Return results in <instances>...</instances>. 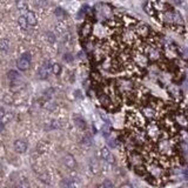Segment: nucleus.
Masks as SVG:
<instances>
[{
  "instance_id": "22",
  "label": "nucleus",
  "mask_w": 188,
  "mask_h": 188,
  "mask_svg": "<svg viewBox=\"0 0 188 188\" xmlns=\"http://www.w3.org/2000/svg\"><path fill=\"white\" fill-rule=\"evenodd\" d=\"M72 59H73V58H71L70 54H66V56H65V60H67V61H71Z\"/></svg>"
},
{
  "instance_id": "13",
  "label": "nucleus",
  "mask_w": 188,
  "mask_h": 188,
  "mask_svg": "<svg viewBox=\"0 0 188 188\" xmlns=\"http://www.w3.org/2000/svg\"><path fill=\"white\" fill-rule=\"evenodd\" d=\"M54 14L56 16V18H59V19L66 18V13H65V11H64L62 8H56V12H54Z\"/></svg>"
},
{
  "instance_id": "6",
  "label": "nucleus",
  "mask_w": 188,
  "mask_h": 188,
  "mask_svg": "<svg viewBox=\"0 0 188 188\" xmlns=\"http://www.w3.org/2000/svg\"><path fill=\"white\" fill-rule=\"evenodd\" d=\"M80 33H81V37L82 38H88L91 36V33H92V25L90 22H85L82 25V27H81Z\"/></svg>"
},
{
  "instance_id": "9",
  "label": "nucleus",
  "mask_w": 188,
  "mask_h": 188,
  "mask_svg": "<svg viewBox=\"0 0 188 188\" xmlns=\"http://www.w3.org/2000/svg\"><path fill=\"white\" fill-rule=\"evenodd\" d=\"M26 18H27V21H28V25H30V26H36V25H37V17H36V14H34L33 12L27 11Z\"/></svg>"
},
{
  "instance_id": "16",
  "label": "nucleus",
  "mask_w": 188,
  "mask_h": 188,
  "mask_svg": "<svg viewBox=\"0 0 188 188\" xmlns=\"http://www.w3.org/2000/svg\"><path fill=\"white\" fill-rule=\"evenodd\" d=\"M47 39H48V41H50V42H54V41H56L54 34H52L51 32H48V33H47Z\"/></svg>"
},
{
  "instance_id": "4",
  "label": "nucleus",
  "mask_w": 188,
  "mask_h": 188,
  "mask_svg": "<svg viewBox=\"0 0 188 188\" xmlns=\"http://www.w3.org/2000/svg\"><path fill=\"white\" fill-rule=\"evenodd\" d=\"M64 164L67 168L70 169H75L76 168V161H75L74 156L71 154H67L64 156Z\"/></svg>"
},
{
  "instance_id": "3",
  "label": "nucleus",
  "mask_w": 188,
  "mask_h": 188,
  "mask_svg": "<svg viewBox=\"0 0 188 188\" xmlns=\"http://www.w3.org/2000/svg\"><path fill=\"white\" fill-rule=\"evenodd\" d=\"M30 66H31V60L26 59L25 56H21V58L18 59V61H17V67H18L20 71H27V70L30 68Z\"/></svg>"
},
{
  "instance_id": "14",
  "label": "nucleus",
  "mask_w": 188,
  "mask_h": 188,
  "mask_svg": "<svg viewBox=\"0 0 188 188\" xmlns=\"http://www.w3.org/2000/svg\"><path fill=\"white\" fill-rule=\"evenodd\" d=\"M52 72H53V74L59 75L60 73H61V66H60L59 64H54V65H52Z\"/></svg>"
},
{
  "instance_id": "7",
  "label": "nucleus",
  "mask_w": 188,
  "mask_h": 188,
  "mask_svg": "<svg viewBox=\"0 0 188 188\" xmlns=\"http://www.w3.org/2000/svg\"><path fill=\"white\" fill-rule=\"evenodd\" d=\"M7 78L11 81L12 85H17L18 81L20 80V74H19L17 71H10L8 74H7Z\"/></svg>"
},
{
  "instance_id": "8",
  "label": "nucleus",
  "mask_w": 188,
  "mask_h": 188,
  "mask_svg": "<svg viewBox=\"0 0 188 188\" xmlns=\"http://www.w3.org/2000/svg\"><path fill=\"white\" fill-rule=\"evenodd\" d=\"M74 122L76 125V127H79L80 130H86V127H87L85 119L81 118L80 115H74Z\"/></svg>"
},
{
  "instance_id": "23",
  "label": "nucleus",
  "mask_w": 188,
  "mask_h": 188,
  "mask_svg": "<svg viewBox=\"0 0 188 188\" xmlns=\"http://www.w3.org/2000/svg\"><path fill=\"white\" fill-rule=\"evenodd\" d=\"M2 131H4V122L0 121V132H2Z\"/></svg>"
},
{
  "instance_id": "2",
  "label": "nucleus",
  "mask_w": 188,
  "mask_h": 188,
  "mask_svg": "<svg viewBox=\"0 0 188 188\" xmlns=\"http://www.w3.org/2000/svg\"><path fill=\"white\" fill-rule=\"evenodd\" d=\"M100 155H101V158H102L104 160H106L107 162L115 164V158H114V155L112 154V152L110 150V148L104 147V148L101 150V152H100Z\"/></svg>"
},
{
  "instance_id": "15",
  "label": "nucleus",
  "mask_w": 188,
  "mask_h": 188,
  "mask_svg": "<svg viewBox=\"0 0 188 188\" xmlns=\"http://www.w3.org/2000/svg\"><path fill=\"white\" fill-rule=\"evenodd\" d=\"M100 186H101V187H114L113 182H111L110 180H106V181H104V182H102Z\"/></svg>"
},
{
  "instance_id": "20",
  "label": "nucleus",
  "mask_w": 188,
  "mask_h": 188,
  "mask_svg": "<svg viewBox=\"0 0 188 188\" xmlns=\"http://www.w3.org/2000/svg\"><path fill=\"white\" fill-rule=\"evenodd\" d=\"M4 115H5V110L2 107H0V119L4 118Z\"/></svg>"
},
{
  "instance_id": "1",
  "label": "nucleus",
  "mask_w": 188,
  "mask_h": 188,
  "mask_svg": "<svg viewBox=\"0 0 188 188\" xmlns=\"http://www.w3.org/2000/svg\"><path fill=\"white\" fill-rule=\"evenodd\" d=\"M51 71H52V66L50 65L48 61H45V62L40 66V68L38 70V76H39L40 79H47V76H48Z\"/></svg>"
},
{
  "instance_id": "11",
  "label": "nucleus",
  "mask_w": 188,
  "mask_h": 188,
  "mask_svg": "<svg viewBox=\"0 0 188 188\" xmlns=\"http://www.w3.org/2000/svg\"><path fill=\"white\" fill-rule=\"evenodd\" d=\"M16 5L19 11H27V4L25 0H16Z\"/></svg>"
},
{
  "instance_id": "19",
  "label": "nucleus",
  "mask_w": 188,
  "mask_h": 188,
  "mask_svg": "<svg viewBox=\"0 0 188 188\" xmlns=\"http://www.w3.org/2000/svg\"><path fill=\"white\" fill-rule=\"evenodd\" d=\"M46 1L47 0H38V5L39 6H44V5H46Z\"/></svg>"
},
{
  "instance_id": "5",
  "label": "nucleus",
  "mask_w": 188,
  "mask_h": 188,
  "mask_svg": "<svg viewBox=\"0 0 188 188\" xmlns=\"http://www.w3.org/2000/svg\"><path fill=\"white\" fill-rule=\"evenodd\" d=\"M14 150L18 153H25L27 150V144L24 140H16L14 141Z\"/></svg>"
},
{
  "instance_id": "17",
  "label": "nucleus",
  "mask_w": 188,
  "mask_h": 188,
  "mask_svg": "<svg viewBox=\"0 0 188 188\" xmlns=\"http://www.w3.org/2000/svg\"><path fill=\"white\" fill-rule=\"evenodd\" d=\"M182 175H184V178H185L186 180H188V167L182 169Z\"/></svg>"
},
{
  "instance_id": "18",
  "label": "nucleus",
  "mask_w": 188,
  "mask_h": 188,
  "mask_svg": "<svg viewBox=\"0 0 188 188\" xmlns=\"http://www.w3.org/2000/svg\"><path fill=\"white\" fill-rule=\"evenodd\" d=\"M108 144H110V146L113 147V148H114V147H116V142H115V140H110V141H108Z\"/></svg>"
},
{
  "instance_id": "21",
  "label": "nucleus",
  "mask_w": 188,
  "mask_h": 188,
  "mask_svg": "<svg viewBox=\"0 0 188 188\" xmlns=\"http://www.w3.org/2000/svg\"><path fill=\"white\" fill-rule=\"evenodd\" d=\"M173 2H174L175 5H181V4L184 2V0H173Z\"/></svg>"
},
{
  "instance_id": "10",
  "label": "nucleus",
  "mask_w": 188,
  "mask_h": 188,
  "mask_svg": "<svg viewBox=\"0 0 188 188\" xmlns=\"http://www.w3.org/2000/svg\"><path fill=\"white\" fill-rule=\"evenodd\" d=\"M18 22H19V26H20L22 30H27V27H28V21H27L26 16H21V17H19Z\"/></svg>"
},
{
  "instance_id": "12",
  "label": "nucleus",
  "mask_w": 188,
  "mask_h": 188,
  "mask_svg": "<svg viewBox=\"0 0 188 188\" xmlns=\"http://www.w3.org/2000/svg\"><path fill=\"white\" fill-rule=\"evenodd\" d=\"M8 47H10V41L7 39H1L0 40V50L6 52L8 50Z\"/></svg>"
}]
</instances>
